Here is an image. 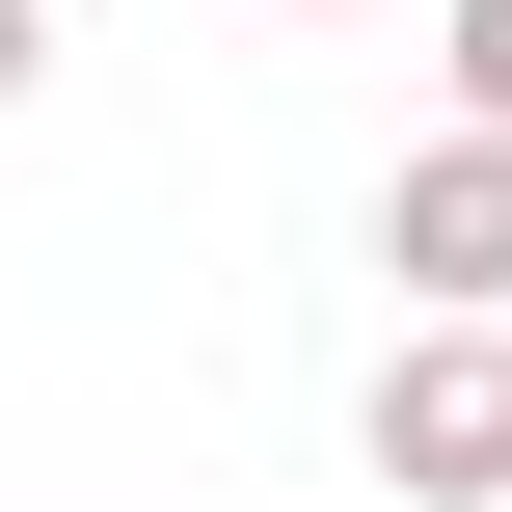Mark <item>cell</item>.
I'll return each mask as SVG.
<instances>
[{
	"instance_id": "2",
	"label": "cell",
	"mask_w": 512,
	"mask_h": 512,
	"mask_svg": "<svg viewBox=\"0 0 512 512\" xmlns=\"http://www.w3.org/2000/svg\"><path fill=\"white\" fill-rule=\"evenodd\" d=\"M378 270H405L432 324H512V135H432V162L378 189Z\"/></svg>"
},
{
	"instance_id": "3",
	"label": "cell",
	"mask_w": 512,
	"mask_h": 512,
	"mask_svg": "<svg viewBox=\"0 0 512 512\" xmlns=\"http://www.w3.org/2000/svg\"><path fill=\"white\" fill-rule=\"evenodd\" d=\"M432 81H459V135H512V0H432Z\"/></svg>"
},
{
	"instance_id": "4",
	"label": "cell",
	"mask_w": 512,
	"mask_h": 512,
	"mask_svg": "<svg viewBox=\"0 0 512 512\" xmlns=\"http://www.w3.org/2000/svg\"><path fill=\"white\" fill-rule=\"evenodd\" d=\"M27 54H54V0H0V108H27Z\"/></svg>"
},
{
	"instance_id": "1",
	"label": "cell",
	"mask_w": 512,
	"mask_h": 512,
	"mask_svg": "<svg viewBox=\"0 0 512 512\" xmlns=\"http://www.w3.org/2000/svg\"><path fill=\"white\" fill-rule=\"evenodd\" d=\"M378 486L405 512H512V324H405L378 351Z\"/></svg>"
}]
</instances>
